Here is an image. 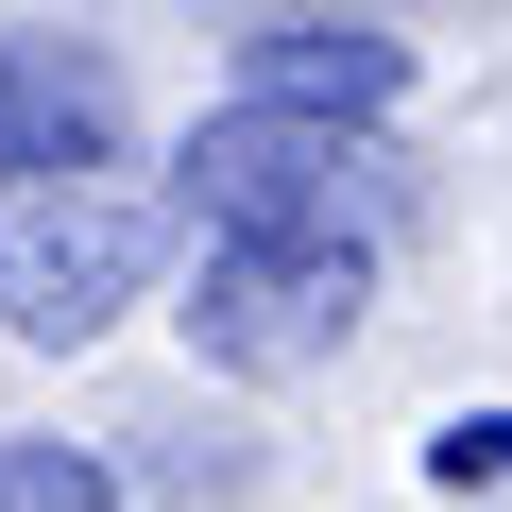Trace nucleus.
Listing matches in <instances>:
<instances>
[{"instance_id": "7ed1b4c3", "label": "nucleus", "mask_w": 512, "mask_h": 512, "mask_svg": "<svg viewBox=\"0 0 512 512\" xmlns=\"http://www.w3.org/2000/svg\"><path fill=\"white\" fill-rule=\"evenodd\" d=\"M376 291V239H205V274H188V359L205 376H308Z\"/></svg>"}, {"instance_id": "f257e3e1", "label": "nucleus", "mask_w": 512, "mask_h": 512, "mask_svg": "<svg viewBox=\"0 0 512 512\" xmlns=\"http://www.w3.org/2000/svg\"><path fill=\"white\" fill-rule=\"evenodd\" d=\"M188 188H137V171H52L0 205V325L18 342H103L137 291H154V256H171Z\"/></svg>"}, {"instance_id": "39448f33", "label": "nucleus", "mask_w": 512, "mask_h": 512, "mask_svg": "<svg viewBox=\"0 0 512 512\" xmlns=\"http://www.w3.org/2000/svg\"><path fill=\"white\" fill-rule=\"evenodd\" d=\"M393 86H410V52H393V35H342V18L256 35V69H239V103H325V120H376Z\"/></svg>"}, {"instance_id": "423d86ee", "label": "nucleus", "mask_w": 512, "mask_h": 512, "mask_svg": "<svg viewBox=\"0 0 512 512\" xmlns=\"http://www.w3.org/2000/svg\"><path fill=\"white\" fill-rule=\"evenodd\" d=\"M0 512H120V478L86 444H0Z\"/></svg>"}, {"instance_id": "f03ea898", "label": "nucleus", "mask_w": 512, "mask_h": 512, "mask_svg": "<svg viewBox=\"0 0 512 512\" xmlns=\"http://www.w3.org/2000/svg\"><path fill=\"white\" fill-rule=\"evenodd\" d=\"M376 171H393L376 120H325V103H222L171 154V188H188L205 239H359L376 222Z\"/></svg>"}, {"instance_id": "20e7f679", "label": "nucleus", "mask_w": 512, "mask_h": 512, "mask_svg": "<svg viewBox=\"0 0 512 512\" xmlns=\"http://www.w3.org/2000/svg\"><path fill=\"white\" fill-rule=\"evenodd\" d=\"M120 154V69L69 52V35H0V171L52 188V171H103Z\"/></svg>"}, {"instance_id": "0eeeda50", "label": "nucleus", "mask_w": 512, "mask_h": 512, "mask_svg": "<svg viewBox=\"0 0 512 512\" xmlns=\"http://www.w3.org/2000/svg\"><path fill=\"white\" fill-rule=\"evenodd\" d=\"M427 478H444V495H512V410H461V427H427Z\"/></svg>"}]
</instances>
